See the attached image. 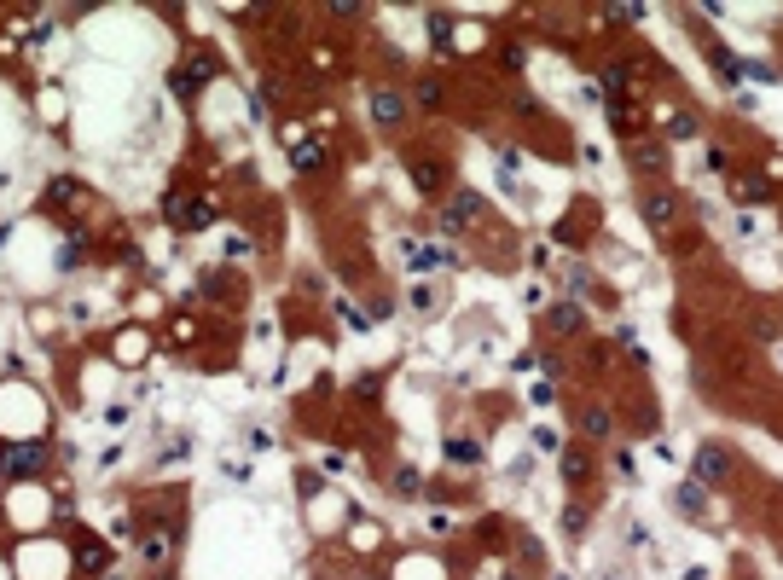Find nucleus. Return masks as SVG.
<instances>
[{
  "instance_id": "nucleus-15",
  "label": "nucleus",
  "mask_w": 783,
  "mask_h": 580,
  "mask_svg": "<svg viewBox=\"0 0 783 580\" xmlns=\"http://www.w3.org/2000/svg\"><path fill=\"white\" fill-rule=\"evenodd\" d=\"M168 545H175V534H168V528H146V534H139V557H146V563H163Z\"/></svg>"
},
{
  "instance_id": "nucleus-3",
  "label": "nucleus",
  "mask_w": 783,
  "mask_h": 580,
  "mask_svg": "<svg viewBox=\"0 0 783 580\" xmlns=\"http://www.w3.org/2000/svg\"><path fill=\"white\" fill-rule=\"evenodd\" d=\"M41 464H46V447H41V442H18V447H6V459H0V470H6L12 482L36 476Z\"/></svg>"
},
{
  "instance_id": "nucleus-19",
  "label": "nucleus",
  "mask_w": 783,
  "mask_h": 580,
  "mask_svg": "<svg viewBox=\"0 0 783 580\" xmlns=\"http://www.w3.org/2000/svg\"><path fill=\"white\" fill-rule=\"evenodd\" d=\"M76 198H82V186H76V180H53V186H46V203H76Z\"/></svg>"
},
{
  "instance_id": "nucleus-11",
  "label": "nucleus",
  "mask_w": 783,
  "mask_h": 580,
  "mask_svg": "<svg viewBox=\"0 0 783 580\" xmlns=\"http://www.w3.org/2000/svg\"><path fill=\"white\" fill-rule=\"evenodd\" d=\"M105 557H111V552H105L99 534H76V569H82V575H105Z\"/></svg>"
},
{
  "instance_id": "nucleus-22",
  "label": "nucleus",
  "mask_w": 783,
  "mask_h": 580,
  "mask_svg": "<svg viewBox=\"0 0 783 580\" xmlns=\"http://www.w3.org/2000/svg\"><path fill=\"white\" fill-rule=\"evenodd\" d=\"M418 105L435 111V105H442V82H418Z\"/></svg>"
},
{
  "instance_id": "nucleus-10",
  "label": "nucleus",
  "mask_w": 783,
  "mask_h": 580,
  "mask_svg": "<svg viewBox=\"0 0 783 580\" xmlns=\"http://www.w3.org/2000/svg\"><path fill=\"white\" fill-rule=\"evenodd\" d=\"M626 163H638L645 175H662V168H667V151L656 146V139L638 134V139H626Z\"/></svg>"
},
{
  "instance_id": "nucleus-20",
  "label": "nucleus",
  "mask_w": 783,
  "mask_h": 580,
  "mask_svg": "<svg viewBox=\"0 0 783 580\" xmlns=\"http://www.w3.org/2000/svg\"><path fill=\"white\" fill-rule=\"evenodd\" d=\"M447 459L453 464H476L482 453H476V442H464V435H459V442H447Z\"/></svg>"
},
{
  "instance_id": "nucleus-9",
  "label": "nucleus",
  "mask_w": 783,
  "mask_h": 580,
  "mask_svg": "<svg viewBox=\"0 0 783 580\" xmlns=\"http://www.w3.org/2000/svg\"><path fill=\"white\" fill-rule=\"evenodd\" d=\"M209 76H215V58L209 53H192V58H186V70H175V93H180V99H192V87L209 82Z\"/></svg>"
},
{
  "instance_id": "nucleus-21",
  "label": "nucleus",
  "mask_w": 783,
  "mask_h": 580,
  "mask_svg": "<svg viewBox=\"0 0 783 580\" xmlns=\"http://www.w3.org/2000/svg\"><path fill=\"white\" fill-rule=\"evenodd\" d=\"M737 192H743L748 203H755V198H772V180H755V175H743V180H737Z\"/></svg>"
},
{
  "instance_id": "nucleus-14",
  "label": "nucleus",
  "mask_w": 783,
  "mask_h": 580,
  "mask_svg": "<svg viewBox=\"0 0 783 580\" xmlns=\"http://www.w3.org/2000/svg\"><path fill=\"white\" fill-rule=\"evenodd\" d=\"M412 180H418V192H424V198L447 192V168L442 163H412Z\"/></svg>"
},
{
  "instance_id": "nucleus-5",
  "label": "nucleus",
  "mask_w": 783,
  "mask_h": 580,
  "mask_svg": "<svg viewBox=\"0 0 783 580\" xmlns=\"http://www.w3.org/2000/svg\"><path fill=\"white\" fill-rule=\"evenodd\" d=\"M575 430H581L586 442H609V430H615V418H609V406L586 401V406H575Z\"/></svg>"
},
{
  "instance_id": "nucleus-6",
  "label": "nucleus",
  "mask_w": 783,
  "mask_h": 580,
  "mask_svg": "<svg viewBox=\"0 0 783 580\" xmlns=\"http://www.w3.org/2000/svg\"><path fill=\"white\" fill-rule=\"evenodd\" d=\"M470 221H482V198L459 186V192H453V203H447V215H442V227H447V232H464Z\"/></svg>"
},
{
  "instance_id": "nucleus-12",
  "label": "nucleus",
  "mask_w": 783,
  "mask_h": 580,
  "mask_svg": "<svg viewBox=\"0 0 783 580\" xmlns=\"http://www.w3.org/2000/svg\"><path fill=\"white\" fill-rule=\"evenodd\" d=\"M290 163L302 168V175H320V168L331 163V151H325V139H302V146H290Z\"/></svg>"
},
{
  "instance_id": "nucleus-8",
  "label": "nucleus",
  "mask_w": 783,
  "mask_h": 580,
  "mask_svg": "<svg viewBox=\"0 0 783 580\" xmlns=\"http://www.w3.org/2000/svg\"><path fill=\"white\" fill-rule=\"evenodd\" d=\"M401 117H406V99L395 87H378L371 93V122H378V128H401Z\"/></svg>"
},
{
  "instance_id": "nucleus-1",
  "label": "nucleus",
  "mask_w": 783,
  "mask_h": 580,
  "mask_svg": "<svg viewBox=\"0 0 783 580\" xmlns=\"http://www.w3.org/2000/svg\"><path fill=\"white\" fill-rule=\"evenodd\" d=\"M731 470H737V459H731V447L708 442V447L697 453V482H702V488H719V482H726Z\"/></svg>"
},
{
  "instance_id": "nucleus-24",
  "label": "nucleus",
  "mask_w": 783,
  "mask_h": 580,
  "mask_svg": "<svg viewBox=\"0 0 783 580\" xmlns=\"http://www.w3.org/2000/svg\"><path fill=\"white\" fill-rule=\"evenodd\" d=\"M105 580H122V575H105Z\"/></svg>"
},
{
  "instance_id": "nucleus-23",
  "label": "nucleus",
  "mask_w": 783,
  "mask_h": 580,
  "mask_svg": "<svg viewBox=\"0 0 783 580\" xmlns=\"http://www.w3.org/2000/svg\"><path fill=\"white\" fill-rule=\"evenodd\" d=\"M563 528H569V534H581V528H586V511L569 505V511H563Z\"/></svg>"
},
{
  "instance_id": "nucleus-17",
  "label": "nucleus",
  "mask_w": 783,
  "mask_h": 580,
  "mask_svg": "<svg viewBox=\"0 0 783 580\" xmlns=\"http://www.w3.org/2000/svg\"><path fill=\"white\" fill-rule=\"evenodd\" d=\"M673 499H679V511H685V516H702V511H708V499H702V482H685V488L673 494Z\"/></svg>"
},
{
  "instance_id": "nucleus-2",
  "label": "nucleus",
  "mask_w": 783,
  "mask_h": 580,
  "mask_svg": "<svg viewBox=\"0 0 783 580\" xmlns=\"http://www.w3.org/2000/svg\"><path fill=\"white\" fill-rule=\"evenodd\" d=\"M638 209H645V221H650L656 232H667L673 221H679V198H673L667 186H650V192L638 198Z\"/></svg>"
},
{
  "instance_id": "nucleus-4",
  "label": "nucleus",
  "mask_w": 783,
  "mask_h": 580,
  "mask_svg": "<svg viewBox=\"0 0 783 580\" xmlns=\"http://www.w3.org/2000/svg\"><path fill=\"white\" fill-rule=\"evenodd\" d=\"M545 331L552 337H581L586 331V308L581 302H552L545 308Z\"/></svg>"
},
{
  "instance_id": "nucleus-13",
  "label": "nucleus",
  "mask_w": 783,
  "mask_h": 580,
  "mask_svg": "<svg viewBox=\"0 0 783 580\" xmlns=\"http://www.w3.org/2000/svg\"><path fill=\"white\" fill-rule=\"evenodd\" d=\"M662 134H667V139H697V134H702V117L691 111V105H679V111L662 117Z\"/></svg>"
},
{
  "instance_id": "nucleus-16",
  "label": "nucleus",
  "mask_w": 783,
  "mask_h": 580,
  "mask_svg": "<svg viewBox=\"0 0 783 580\" xmlns=\"http://www.w3.org/2000/svg\"><path fill=\"white\" fill-rule=\"evenodd\" d=\"M209 221H215V203H209V198H192V203H186V215H180L186 232H203Z\"/></svg>"
},
{
  "instance_id": "nucleus-7",
  "label": "nucleus",
  "mask_w": 783,
  "mask_h": 580,
  "mask_svg": "<svg viewBox=\"0 0 783 580\" xmlns=\"http://www.w3.org/2000/svg\"><path fill=\"white\" fill-rule=\"evenodd\" d=\"M557 470H563V482H569V488H581V482H592V470H598V459H592V453H586L581 442H575V447H563Z\"/></svg>"
},
{
  "instance_id": "nucleus-18",
  "label": "nucleus",
  "mask_w": 783,
  "mask_h": 580,
  "mask_svg": "<svg viewBox=\"0 0 783 580\" xmlns=\"http://www.w3.org/2000/svg\"><path fill=\"white\" fill-rule=\"evenodd\" d=\"M395 488H401L406 499H418V494H424V476H418L412 464H401V470H395Z\"/></svg>"
}]
</instances>
